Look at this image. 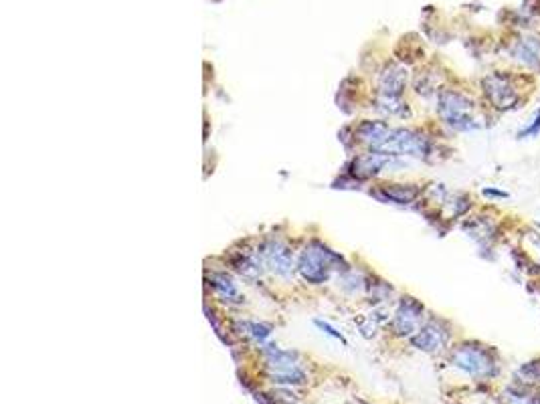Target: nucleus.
<instances>
[{"instance_id": "obj_1", "label": "nucleus", "mask_w": 540, "mask_h": 404, "mask_svg": "<svg viewBox=\"0 0 540 404\" xmlns=\"http://www.w3.org/2000/svg\"><path fill=\"white\" fill-rule=\"evenodd\" d=\"M340 265H342V257H338L334 251H330L328 246L320 243H312L302 251L298 269L306 281L320 285L330 279V275L334 273Z\"/></svg>"}, {"instance_id": "obj_2", "label": "nucleus", "mask_w": 540, "mask_h": 404, "mask_svg": "<svg viewBox=\"0 0 540 404\" xmlns=\"http://www.w3.org/2000/svg\"><path fill=\"white\" fill-rule=\"evenodd\" d=\"M438 112L441 119L457 131H469L476 128L474 101L457 91H443L439 95Z\"/></svg>"}, {"instance_id": "obj_3", "label": "nucleus", "mask_w": 540, "mask_h": 404, "mask_svg": "<svg viewBox=\"0 0 540 404\" xmlns=\"http://www.w3.org/2000/svg\"><path fill=\"white\" fill-rule=\"evenodd\" d=\"M453 366L464 370L474 378H488L496 374V362L492 354L486 347L474 346V344H464L455 347L452 354Z\"/></svg>"}, {"instance_id": "obj_4", "label": "nucleus", "mask_w": 540, "mask_h": 404, "mask_svg": "<svg viewBox=\"0 0 540 404\" xmlns=\"http://www.w3.org/2000/svg\"><path fill=\"white\" fill-rule=\"evenodd\" d=\"M379 152L389 156H419L425 158L429 152V142L421 133L413 130H391L389 140L382 144Z\"/></svg>"}, {"instance_id": "obj_5", "label": "nucleus", "mask_w": 540, "mask_h": 404, "mask_svg": "<svg viewBox=\"0 0 540 404\" xmlns=\"http://www.w3.org/2000/svg\"><path fill=\"white\" fill-rule=\"evenodd\" d=\"M423 305L415 302L413 297H403L397 311H394L393 328L399 335H409L413 338L415 333L421 330L423 326Z\"/></svg>"}, {"instance_id": "obj_6", "label": "nucleus", "mask_w": 540, "mask_h": 404, "mask_svg": "<svg viewBox=\"0 0 540 404\" xmlns=\"http://www.w3.org/2000/svg\"><path fill=\"white\" fill-rule=\"evenodd\" d=\"M483 91L496 109H510L518 101V93L512 81L502 73H492L483 79Z\"/></svg>"}, {"instance_id": "obj_7", "label": "nucleus", "mask_w": 540, "mask_h": 404, "mask_svg": "<svg viewBox=\"0 0 540 404\" xmlns=\"http://www.w3.org/2000/svg\"><path fill=\"white\" fill-rule=\"evenodd\" d=\"M257 255L262 259L263 267H269L274 273L281 275V277H290L293 273L292 251L281 243L269 241L262 246V251H257Z\"/></svg>"}, {"instance_id": "obj_8", "label": "nucleus", "mask_w": 540, "mask_h": 404, "mask_svg": "<svg viewBox=\"0 0 540 404\" xmlns=\"http://www.w3.org/2000/svg\"><path fill=\"white\" fill-rule=\"evenodd\" d=\"M447 330L439 323V321H429V323H423L421 330L415 333L411 338V344L417 347V350H423V352H439L441 347L447 344Z\"/></svg>"}, {"instance_id": "obj_9", "label": "nucleus", "mask_w": 540, "mask_h": 404, "mask_svg": "<svg viewBox=\"0 0 540 404\" xmlns=\"http://www.w3.org/2000/svg\"><path fill=\"white\" fill-rule=\"evenodd\" d=\"M510 55L518 63L528 65V67H539L540 65V37L528 35L514 41L510 47Z\"/></svg>"}, {"instance_id": "obj_10", "label": "nucleus", "mask_w": 540, "mask_h": 404, "mask_svg": "<svg viewBox=\"0 0 540 404\" xmlns=\"http://www.w3.org/2000/svg\"><path fill=\"white\" fill-rule=\"evenodd\" d=\"M389 164V154H382V152H370L366 156H360L352 162V174L358 176V178H368V176H375L379 174L385 166Z\"/></svg>"}, {"instance_id": "obj_11", "label": "nucleus", "mask_w": 540, "mask_h": 404, "mask_svg": "<svg viewBox=\"0 0 540 404\" xmlns=\"http://www.w3.org/2000/svg\"><path fill=\"white\" fill-rule=\"evenodd\" d=\"M358 140L360 142H365L368 144L375 152H379L382 144L389 140V136H391V128L387 126V124H382V121H365L360 128H358Z\"/></svg>"}, {"instance_id": "obj_12", "label": "nucleus", "mask_w": 540, "mask_h": 404, "mask_svg": "<svg viewBox=\"0 0 540 404\" xmlns=\"http://www.w3.org/2000/svg\"><path fill=\"white\" fill-rule=\"evenodd\" d=\"M405 81H407V73L403 71L401 67H389L387 71L382 73L380 77V93L387 100H397L403 89H405Z\"/></svg>"}, {"instance_id": "obj_13", "label": "nucleus", "mask_w": 540, "mask_h": 404, "mask_svg": "<svg viewBox=\"0 0 540 404\" xmlns=\"http://www.w3.org/2000/svg\"><path fill=\"white\" fill-rule=\"evenodd\" d=\"M419 188L405 186V184H391V186H382L375 192V196L385 202H397V204H409L417 198Z\"/></svg>"}, {"instance_id": "obj_14", "label": "nucleus", "mask_w": 540, "mask_h": 404, "mask_svg": "<svg viewBox=\"0 0 540 404\" xmlns=\"http://www.w3.org/2000/svg\"><path fill=\"white\" fill-rule=\"evenodd\" d=\"M506 404H540V392L528 384L522 386H510L504 392Z\"/></svg>"}, {"instance_id": "obj_15", "label": "nucleus", "mask_w": 540, "mask_h": 404, "mask_svg": "<svg viewBox=\"0 0 540 404\" xmlns=\"http://www.w3.org/2000/svg\"><path fill=\"white\" fill-rule=\"evenodd\" d=\"M209 285L215 289V293L219 295L223 302H239L241 299L239 289L233 283V279L227 277V275H213Z\"/></svg>"}, {"instance_id": "obj_16", "label": "nucleus", "mask_w": 540, "mask_h": 404, "mask_svg": "<svg viewBox=\"0 0 540 404\" xmlns=\"http://www.w3.org/2000/svg\"><path fill=\"white\" fill-rule=\"evenodd\" d=\"M518 376L522 378L520 382H524V384L540 382V362H528V364H524L518 370Z\"/></svg>"}, {"instance_id": "obj_17", "label": "nucleus", "mask_w": 540, "mask_h": 404, "mask_svg": "<svg viewBox=\"0 0 540 404\" xmlns=\"http://www.w3.org/2000/svg\"><path fill=\"white\" fill-rule=\"evenodd\" d=\"M540 133V109L539 112H534V116L532 119L526 124L522 130L518 131V138L522 140V138H536Z\"/></svg>"}, {"instance_id": "obj_18", "label": "nucleus", "mask_w": 540, "mask_h": 404, "mask_svg": "<svg viewBox=\"0 0 540 404\" xmlns=\"http://www.w3.org/2000/svg\"><path fill=\"white\" fill-rule=\"evenodd\" d=\"M243 328L247 330L245 333H249V335H253L255 340H265L267 335H269V328L267 326H259V323H243Z\"/></svg>"}, {"instance_id": "obj_19", "label": "nucleus", "mask_w": 540, "mask_h": 404, "mask_svg": "<svg viewBox=\"0 0 540 404\" xmlns=\"http://www.w3.org/2000/svg\"><path fill=\"white\" fill-rule=\"evenodd\" d=\"M318 326H320L322 330H326V332L330 333V335H334V338H338V340H344V338H342V335H340V333L336 332V330H332V328H330V326H328V323H324V321H318Z\"/></svg>"}]
</instances>
